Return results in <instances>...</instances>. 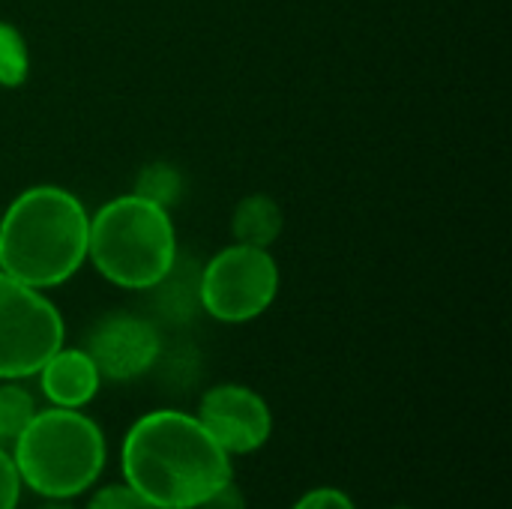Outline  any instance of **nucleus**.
Wrapping results in <instances>:
<instances>
[{
	"instance_id": "1",
	"label": "nucleus",
	"mask_w": 512,
	"mask_h": 509,
	"mask_svg": "<svg viewBox=\"0 0 512 509\" xmlns=\"http://www.w3.org/2000/svg\"><path fill=\"white\" fill-rule=\"evenodd\" d=\"M123 483L156 509H198L234 480L231 456L195 414L159 408L138 417L120 444Z\"/></svg>"
},
{
	"instance_id": "2",
	"label": "nucleus",
	"mask_w": 512,
	"mask_h": 509,
	"mask_svg": "<svg viewBox=\"0 0 512 509\" xmlns=\"http://www.w3.org/2000/svg\"><path fill=\"white\" fill-rule=\"evenodd\" d=\"M90 213L63 186H30L0 213V270L30 288L69 282L87 261Z\"/></svg>"
},
{
	"instance_id": "3",
	"label": "nucleus",
	"mask_w": 512,
	"mask_h": 509,
	"mask_svg": "<svg viewBox=\"0 0 512 509\" xmlns=\"http://www.w3.org/2000/svg\"><path fill=\"white\" fill-rule=\"evenodd\" d=\"M87 261L117 288H159L177 267V231L168 207L138 192L111 198L90 216Z\"/></svg>"
},
{
	"instance_id": "4",
	"label": "nucleus",
	"mask_w": 512,
	"mask_h": 509,
	"mask_svg": "<svg viewBox=\"0 0 512 509\" xmlns=\"http://www.w3.org/2000/svg\"><path fill=\"white\" fill-rule=\"evenodd\" d=\"M12 444L24 489L45 501H72L90 492L108 462L102 429L72 408L36 411Z\"/></svg>"
},
{
	"instance_id": "5",
	"label": "nucleus",
	"mask_w": 512,
	"mask_h": 509,
	"mask_svg": "<svg viewBox=\"0 0 512 509\" xmlns=\"http://www.w3.org/2000/svg\"><path fill=\"white\" fill-rule=\"evenodd\" d=\"M63 342V315L45 291L0 270V381L33 378Z\"/></svg>"
},
{
	"instance_id": "6",
	"label": "nucleus",
	"mask_w": 512,
	"mask_h": 509,
	"mask_svg": "<svg viewBox=\"0 0 512 509\" xmlns=\"http://www.w3.org/2000/svg\"><path fill=\"white\" fill-rule=\"evenodd\" d=\"M279 294V264L270 249L234 243L216 252L198 279V300L213 321L246 324L261 318Z\"/></svg>"
},
{
	"instance_id": "7",
	"label": "nucleus",
	"mask_w": 512,
	"mask_h": 509,
	"mask_svg": "<svg viewBox=\"0 0 512 509\" xmlns=\"http://www.w3.org/2000/svg\"><path fill=\"white\" fill-rule=\"evenodd\" d=\"M195 417L231 459L258 453L273 435V411L267 399L243 384L210 387L201 396Z\"/></svg>"
},
{
	"instance_id": "8",
	"label": "nucleus",
	"mask_w": 512,
	"mask_h": 509,
	"mask_svg": "<svg viewBox=\"0 0 512 509\" xmlns=\"http://www.w3.org/2000/svg\"><path fill=\"white\" fill-rule=\"evenodd\" d=\"M84 351L105 381H135L156 366L162 354V336L156 324L141 315L111 312L96 321Z\"/></svg>"
},
{
	"instance_id": "9",
	"label": "nucleus",
	"mask_w": 512,
	"mask_h": 509,
	"mask_svg": "<svg viewBox=\"0 0 512 509\" xmlns=\"http://www.w3.org/2000/svg\"><path fill=\"white\" fill-rule=\"evenodd\" d=\"M36 375H39L42 396L54 408L81 411L96 399V393L102 387V375L84 348H66L63 345L60 351H54L45 360V366Z\"/></svg>"
},
{
	"instance_id": "10",
	"label": "nucleus",
	"mask_w": 512,
	"mask_h": 509,
	"mask_svg": "<svg viewBox=\"0 0 512 509\" xmlns=\"http://www.w3.org/2000/svg\"><path fill=\"white\" fill-rule=\"evenodd\" d=\"M282 228H285L282 207H279L270 195H264V192L246 195V198L234 207L231 231H234V240H237V243L258 246V249H270V246L279 240Z\"/></svg>"
},
{
	"instance_id": "11",
	"label": "nucleus",
	"mask_w": 512,
	"mask_h": 509,
	"mask_svg": "<svg viewBox=\"0 0 512 509\" xmlns=\"http://www.w3.org/2000/svg\"><path fill=\"white\" fill-rule=\"evenodd\" d=\"M36 414V399L18 381L0 384V441H15Z\"/></svg>"
},
{
	"instance_id": "12",
	"label": "nucleus",
	"mask_w": 512,
	"mask_h": 509,
	"mask_svg": "<svg viewBox=\"0 0 512 509\" xmlns=\"http://www.w3.org/2000/svg\"><path fill=\"white\" fill-rule=\"evenodd\" d=\"M27 78V48L12 24H0V84L15 87Z\"/></svg>"
},
{
	"instance_id": "13",
	"label": "nucleus",
	"mask_w": 512,
	"mask_h": 509,
	"mask_svg": "<svg viewBox=\"0 0 512 509\" xmlns=\"http://www.w3.org/2000/svg\"><path fill=\"white\" fill-rule=\"evenodd\" d=\"M135 192L144 198H153L162 207H171L180 198V174L168 165H150V168H144Z\"/></svg>"
},
{
	"instance_id": "14",
	"label": "nucleus",
	"mask_w": 512,
	"mask_h": 509,
	"mask_svg": "<svg viewBox=\"0 0 512 509\" xmlns=\"http://www.w3.org/2000/svg\"><path fill=\"white\" fill-rule=\"evenodd\" d=\"M84 509H156L153 504H147L135 489H129L126 483H111L102 486L90 495L87 507Z\"/></svg>"
},
{
	"instance_id": "15",
	"label": "nucleus",
	"mask_w": 512,
	"mask_h": 509,
	"mask_svg": "<svg viewBox=\"0 0 512 509\" xmlns=\"http://www.w3.org/2000/svg\"><path fill=\"white\" fill-rule=\"evenodd\" d=\"M291 509H357L348 492L336 489V486H318L303 492Z\"/></svg>"
},
{
	"instance_id": "16",
	"label": "nucleus",
	"mask_w": 512,
	"mask_h": 509,
	"mask_svg": "<svg viewBox=\"0 0 512 509\" xmlns=\"http://www.w3.org/2000/svg\"><path fill=\"white\" fill-rule=\"evenodd\" d=\"M21 489H24V483L15 468V459L9 450L0 447V509H18Z\"/></svg>"
},
{
	"instance_id": "17",
	"label": "nucleus",
	"mask_w": 512,
	"mask_h": 509,
	"mask_svg": "<svg viewBox=\"0 0 512 509\" xmlns=\"http://www.w3.org/2000/svg\"><path fill=\"white\" fill-rule=\"evenodd\" d=\"M198 509H249V504H246L240 486L231 480V483H225L216 495H210Z\"/></svg>"
},
{
	"instance_id": "18",
	"label": "nucleus",
	"mask_w": 512,
	"mask_h": 509,
	"mask_svg": "<svg viewBox=\"0 0 512 509\" xmlns=\"http://www.w3.org/2000/svg\"><path fill=\"white\" fill-rule=\"evenodd\" d=\"M42 509H75V507H69L66 501H51V504H45Z\"/></svg>"
},
{
	"instance_id": "19",
	"label": "nucleus",
	"mask_w": 512,
	"mask_h": 509,
	"mask_svg": "<svg viewBox=\"0 0 512 509\" xmlns=\"http://www.w3.org/2000/svg\"><path fill=\"white\" fill-rule=\"evenodd\" d=\"M393 509H411V507H393Z\"/></svg>"
}]
</instances>
